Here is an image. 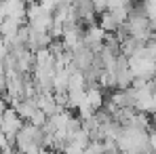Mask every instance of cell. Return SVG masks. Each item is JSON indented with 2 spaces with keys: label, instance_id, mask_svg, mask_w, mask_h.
<instances>
[{
  "label": "cell",
  "instance_id": "cell-2",
  "mask_svg": "<svg viewBox=\"0 0 156 154\" xmlns=\"http://www.w3.org/2000/svg\"><path fill=\"white\" fill-rule=\"evenodd\" d=\"M84 95H87V103L95 110V114L104 108V103H105V99H104V93H101V89L95 84V87H87L84 89Z\"/></svg>",
  "mask_w": 156,
  "mask_h": 154
},
{
  "label": "cell",
  "instance_id": "cell-1",
  "mask_svg": "<svg viewBox=\"0 0 156 154\" xmlns=\"http://www.w3.org/2000/svg\"><path fill=\"white\" fill-rule=\"evenodd\" d=\"M36 103H38V110L44 112L47 116H53V114L61 112V108L57 106L53 93H38V95H36Z\"/></svg>",
  "mask_w": 156,
  "mask_h": 154
}]
</instances>
